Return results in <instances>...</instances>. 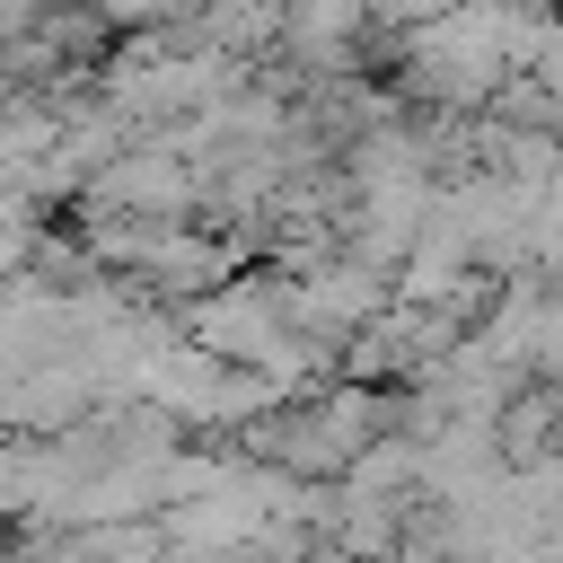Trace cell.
<instances>
[{
	"label": "cell",
	"instance_id": "6da1fadb",
	"mask_svg": "<svg viewBox=\"0 0 563 563\" xmlns=\"http://www.w3.org/2000/svg\"><path fill=\"white\" fill-rule=\"evenodd\" d=\"M493 449H501V475H528V466H554L563 457V387L554 378H528L501 422H493Z\"/></svg>",
	"mask_w": 563,
	"mask_h": 563
},
{
	"label": "cell",
	"instance_id": "7a4b0ae2",
	"mask_svg": "<svg viewBox=\"0 0 563 563\" xmlns=\"http://www.w3.org/2000/svg\"><path fill=\"white\" fill-rule=\"evenodd\" d=\"M466 0H378V26L387 35H422V26H440V18H457Z\"/></svg>",
	"mask_w": 563,
	"mask_h": 563
},
{
	"label": "cell",
	"instance_id": "3957f363",
	"mask_svg": "<svg viewBox=\"0 0 563 563\" xmlns=\"http://www.w3.org/2000/svg\"><path fill=\"white\" fill-rule=\"evenodd\" d=\"M528 79L563 97V9H554V26H545V44H537V70H528Z\"/></svg>",
	"mask_w": 563,
	"mask_h": 563
},
{
	"label": "cell",
	"instance_id": "277c9868",
	"mask_svg": "<svg viewBox=\"0 0 563 563\" xmlns=\"http://www.w3.org/2000/svg\"><path fill=\"white\" fill-rule=\"evenodd\" d=\"M387 563H457V554H449V545H440V537H413V528H405V545H396V554H387Z\"/></svg>",
	"mask_w": 563,
	"mask_h": 563
},
{
	"label": "cell",
	"instance_id": "5b68a950",
	"mask_svg": "<svg viewBox=\"0 0 563 563\" xmlns=\"http://www.w3.org/2000/svg\"><path fill=\"white\" fill-rule=\"evenodd\" d=\"M308 563H369V554H352V545H334V537H317V554Z\"/></svg>",
	"mask_w": 563,
	"mask_h": 563
}]
</instances>
